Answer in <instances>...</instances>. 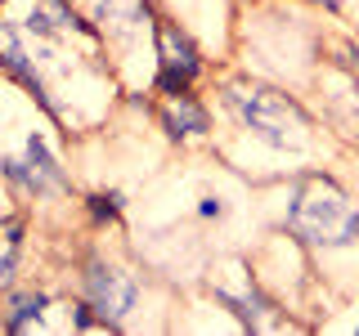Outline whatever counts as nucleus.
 I'll use <instances>...</instances> for the list:
<instances>
[{
  "label": "nucleus",
  "instance_id": "obj_1",
  "mask_svg": "<svg viewBox=\"0 0 359 336\" xmlns=\"http://www.w3.org/2000/svg\"><path fill=\"white\" fill-rule=\"evenodd\" d=\"M287 229L314 246H351L359 238V206L332 179L310 175L287 202Z\"/></svg>",
  "mask_w": 359,
  "mask_h": 336
},
{
  "label": "nucleus",
  "instance_id": "obj_2",
  "mask_svg": "<svg viewBox=\"0 0 359 336\" xmlns=\"http://www.w3.org/2000/svg\"><path fill=\"white\" fill-rule=\"evenodd\" d=\"M224 108H229L256 139H265L269 148H301V144H306L310 117L292 104L287 94H278L274 85H261V81L224 85Z\"/></svg>",
  "mask_w": 359,
  "mask_h": 336
},
{
  "label": "nucleus",
  "instance_id": "obj_3",
  "mask_svg": "<svg viewBox=\"0 0 359 336\" xmlns=\"http://www.w3.org/2000/svg\"><path fill=\"white\" fill-rule=\"evenodd\" d=\"M86 291H90V305L104 314L108 323L126 318V314L135 309V296H140L135 278L126 274V269H117V265H90V274H86Z\"/></svg>",
  "mask_w": 359,
  "mask_h": 336
},
{
  "label": "nucleus",
  "instance_id": "obj_4",
  "mask_svg": "<svg viewBox=\"0 0 359 336\" xmlns=\"http://www.w3.org/2000/svg\"><path fill=\"white\" fill-rule=\"evenodd\" d=\"M157 50H162V90L184 94V85L198 72V50L180 36V27H171V22H157Z\"/></svg>",
  "mask_w": 359,
  "mask_h": 336
},
{
  "label": "nucleus",
  "instance_id": "obj_5",
  "mask_svg": "<svg viewBox=\"0 0 359 336\" xmlns=\"http://www.w3.org/2000/svg\"><path fill=\"white\" fill-rule=\"evenodd\" d=\"M5 175L14 179V184H22L27 193H54V188L67 184L63 171H59V162L50 157V148H45L41 134L27 139V162H5Z\"/></svg>",
  "mask_w": 359,
  "mask_h": 336
},
{
  "label": "nucleus",
  "instance_id": "obj_6",
  "mask_svg": "<svg viewBox=\"0 0 359 336\" xmlns=\"http://www.w3.org/2000/svg\"><path fill=\"white\" fill-rule=\"evenodd\" d=\"M0 63H5L14 76H22V81H27V85L41 94V72L32 67V54H27V45H22V36H18L14 27H9V22H0Z\"/></svg>",
  "mask_w": 359,
  "mask_h": 336
},
{
  "label": "nucleus",
  "instance_id": "obj_7",
  "mask_svg": "<svg viewBox=\"0 0 359 336\" xmlns=\"http://www.w3.org/2000/svg\"><path fill=\"white\" fill-rule=\"evenodd\" d=\"M99 22H104L112 36H130L144 22V5L140 0H99Z\"/></svg>",
  "mask_w": 359,
  "mask_h": 336
},
{
  "label": "nucleus",
  "instance_id": "obj_8",
  "mask_svg": "<svg viewBox=\"0 0 359 336\" xmlns=\"http://www.w3.org/2000/svg\"><path fill=\"white\" fill-rule=\"evenodd\" d=\"M162 121H166V130H171V134H202V130H207L202 108L194 104V99H184V94H175V104H166Z\"/></svg>",
  "mask_w": 359,
  "mask_h": 336
},
{
  "label": "nucleus",
  "instance_id": "obj_9",
  "mask_svg": "<svg viewBox=\"0 0 359 336\" xmlns=\"http://www.w3.org/2000/svg\"><path fill=\"white\" fill-rule=\"evenodd\" d=\"M18 246H22L18 224H0V287H5L18 269Z\"/></svg>",
  "mask_w": 359,
  "mask_h": 336
},
{
  "label": "nucleus",
  "instance_id": "obj_10",
  "mask_svg": "<svg viewBox=\"0 0 359 336\" xmlns=\"http://www.w3.org/2000/svg\"><path fill=\"white\" fill-rule=\"evenodd\" d=\"M41 309H45V296H22L14 309H9V332H27L32 323L41 328Z\"/></svg>",
  "mask_w": 359,
  "mask_h": 336
},
{
  "label": "nucleus",
  "instance_id": "obj_11",
  "mask_svg": "<svg viewBox=\"0 0 359 336\" xmlns=\"http://www.w3.org/2000/svg\"><path fill=\"white\" fill-rule=\"evenodd\" d=\"M332 117L341 121L351 134H359V90H346V94L332 99Z\"/></svg>",
  "mask_w": 359,
  "mask_h": 336
},
{
  "label": "nucleus",
  "instance_id": "obj_12",
  "mask_svg": "<svg viewBox=\"0 0 359 336\" xmlns=\"http://www.w3.org/2000/svg\"><path fill=\"white\" fill-rule=\"evenodd\" d=\"M314 5H328V9H332V5H337V0H314Z\"/></svg>",
  "mask_w": 359,
  "mask_h": 336
}]
</instances>
